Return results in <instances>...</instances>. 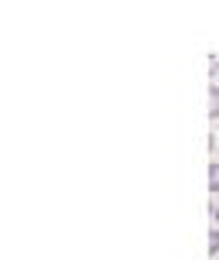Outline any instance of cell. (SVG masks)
Masks as SVG:
<instances>
[{"instance_id": "cell-3", "label": "cell", "mask_w": 219, "mask_h": 260, "mask_svg": "<svg viewBox=\"0 0 219 260\" xmlns=\"http://www.w3.org/2000/svg\"><path fill=\"white\" fill-rule=\"evenodd\" d=\"M209 253H219V230H209Z\"/></svg>"}, {"instance_id": "cell-4", "label": "cell", "mask_w": 219, "mask_h": 260, "mask_svg": "<svg viewBox=\"0 0 219 260\" xmlns=\"http://www.w3.org/2000/svg\"><path fill=\"white\" fill-rule=\"evenodd\" d=\"M212 219L219 222V202H216V206H212Z\"/></svg>"}, {"instance_id": "cell-1", "label": "cell", "mask_w": 219, "mask_h": 260, "mask_svg": "<svg viewBox=\"0 0 219 260\" xmlns=\"http://www.w3.org/2000/svg\"><path fill=\"white\" fill-rule=\"evenodd\" d=\"M209 120H219V86H209Z\"/></svg>"}, {"instance_id": "cell-2", "label": "cell", "mask_w": 219, "mask_h": 260, "mask_svg": "<svg viewBox=\"0 0 219 260\" xmlns=\"http://www.w3.org/2000/svg\"><path fill=\"white\" fill-rule=\"evenodd\" d=\"M209 192L219 195V161H216V165H209Z\"/></svg>"}]
</instances>
